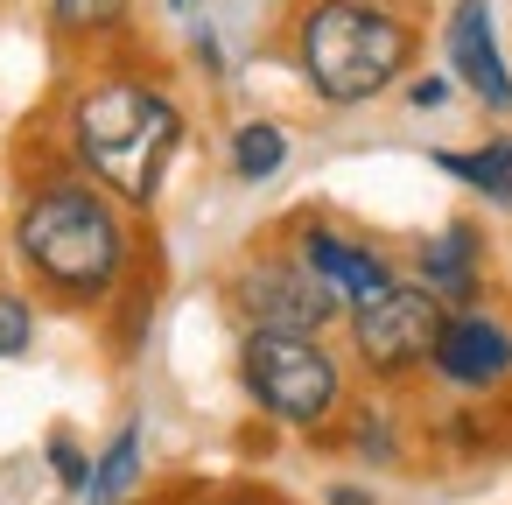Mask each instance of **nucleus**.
Returning a JSON list of instances; mask_svg holds the SVG:
<instances>
[{
    "mask_svg": "<svg viewBox=\"0 0 512 505\" xmlns=\"http://www.w3.org/2000/svg\"><path fill=\"white\" fill-rule=\"evenodd\" d=\"M288 64L323 113H365L421 64V22L407 0H295Z\"/></svg>",
    "mask_w": 512,
    "mask_h": 505,
    "instance_id": "nucleus-3",
    "label": "nucleus"
},
{
    "mask_svg": "<svg viewBox=\"0 0 512 505\" xmlns=\"http://www.w3.org/2000/svg\"><path fill=\"white\" fill-rule=\"evenodd\" d=\"M183 29H190V57H197V71H204L211 85H225L232 57H225V36H218V22H211V8H204L197 22H183Z\"/></svg>",
    "mask_w": 512,
    "mask_h": 505,
    "instance_id": "nucleus-18",
    "label": "nucleus"
},
{
    "mask_svg": "<svg viewBox=\"0 0 512 505\" xmlns=\"http://www.w3.org/2000/svg\"><path fill=\"white\" fill-rule=\"evenodd\" d=\"M344 442H351V456H358V463H372V470H393V463L407 456V442H400V414H393V407H379V400L344 407Z\"/></svg>",
    "mask_w": 512,
    "mask_h": 505,
    "instance_id": "nucleus-15",
    "label": "nucleus"
},
{
    "mask_svg": "<svg viewBox=\"0 0 512 505\" xmlns=\"http://www.w3.org/2000/svg\"><path fill=\"white\" fill-rule=\"evenodd\" d=\"M8 253L50 309L99 316L127 295L141 239H134V211L106 183L57 162V169L22 183L15 218H8Z\"/></svg>",
    "mask_w": 512,
    "mask_h": 505,
    "instance_id": "nucleus-1",
    "label": "nucleus"
},
{
    "mask_svg": "<svg viewBox=\"0 0 512 505\" xmlns=\"http://www.w3.org/2000/svg\"><path fill=\"white\" fill-rule=\"evenodd\" d=\"M225 309L239 316V330H309V337L344 330V302L309 274V260L288 239L253 246L225 274Z\"/></svg>",
    "mask_w": 512,
    "mask_h": 505,
    "instance_id": "nucleus-6",
    "label": "nucleus"
},
{
    "mask_svg": "<svg viewBox=\"0 0 512 505\" xmlns=\"http://www.w3.org/2000/svg\"><path fill=\"white\" fill-rule=\"evenodd\" d=\"M141 484H148V428H141V414H127L106 435V449H92V484L78 505H134Z\"/></svg>",
    "mask_w": 512,
    "mask_h": 505,
    "instance_id": "nucleus-11",
    "label": "nucleus"
},
{
    "mask_svg": "<svg viewBox=\"0 0 512 505\" xmlns=\"http://www.w3.org/2000/svg\"><path fill=\"white\" fill-rule=\"evenodd\" d=\"M232 372L246 407L288 435H323L351 407V358L309 330H239Z\"/></svg>",
    "mask_w": 512,
    "mask_h": 505,
    "instance_id": "nucleus-4",
    "label": "nucleus"
},
{
    "mask_svg": "<svg viewBox=\"0 0 512 505\" xmlns=\"http://www.w3.org/2000/svg\"><path fill=\"white\" fill-rule=\"evenodd\" d=\"M43 463H50V477H57L71 498H85V484H92V449H85L71 428H50V435H43Z\"/></svg>",
    "mask_w": 512,
    "mask_h": 505,
    "instance_id": "nucleus-17",
    "label": "nucleus"
},
{
    "mask_svg": "<svg viewBox=\"0 0 512 505\" xmlns=\"http://www.w3.org/2000/svg\"><path fill=\"white\" fill-rule=\"evenodd\" d=\"M463 85L449 78V71H414L407 85H400V99H407V113H442L449 99H456Z\"/></svg>",
    "mask_w": 512,
    "mask_h": 505,
    "instance_id": "nucleus-19",
    "label": "nucleus"
},
{
    "mask_svg": "<svg viewBox=\"0 0 512 505\" xmlns=\"http://www.w3.org/2000/svg\"><path fill=\"white\" fill-rule=\"evenodd\" d=\"M57 134H64V162L85 169L92 183H106L141 218V211L162 204V190H169V176L183 162L190 113L155 71L99 64L85 85H71Z\"/></svg>",
    "mask_w": 512,
    "mask_h": 505,
    "instance_id": "nucleus-2",
    "label": "nucleus"
},
{
    "mask_svg": "<svg viewBox=\"0 0 512 505\" xmlns=\"http://www.w3.org/2000/svg\"><path fill=\"white\" fill-rule=\"evenodd\" d=\"M428 379L456 400H498L512 386V323L491 302L449 309L428 351Z\"/></svg>",
    "mask_w": 512,
    "mask_h": 505,
    "instance_id": "nucleus-7",
    "label": "nucleus"
},
{
    "mask_svg": "<svg viewBox=\"0 0 512 505\" xmlns=\"http://www.w3.org/2000/svg\"><path fill=\"white\" fill-rule=\"evenodd\" d=\"M169 505H288V498H274V491H260V484H204V491H183V498H169Z\"/></svg>",
    "mask_w": 512,
    "mask_h": 505,
    "instance_id": "nucleus-20",
    "label": "nucleus"
},
{
    "mask_svg": "<svg viewBox=\"0 0 512 505\" xmlns=\"http://www.w3.org/2000/svg\"><path fill=\"white\" fill-rule=\"evenodd\" d=\"M43 15H50V36L64 50H106L127 36L134 0H43Z\"/></svg>",
    "mask_w": 512,
    "mask_h": 505,
    "instance_id": "nucleus-14",
    "label": "nucleus"
},
{
    "mask_svg": "<svg viewBox=\"0 0 512 505\" xmlns=\"http://www.w3.org/2000/svg\"><path fill=\"white\" fill-rule=\"evenodd\" d=\"M428 295H442L449 309H470V302H484V288H491V239H484V225L477 218H442L421 246H414V267H407Z\"/></svg>",
    "mask_w": 512,
    "mask_h": 505,
    "instance_id": "nucleus-10",
    "label": "nucleus"
},
{
    "mask_svg": "<svg viewBox=\"0 0 512 505\" xmlns=\"http://www.w3.org/2000/svg\"><path fill=\"white\" fill-rule=\"evenodd\" d=\"M288 162H295V134H288L281 120H267V113H253V120H239V127L225 134V169H232V183H246V190H267Z\"/></svg>",
    "mask_w": 512,
    "mask_h": 505,
    "instance_id": "nucleus-12",
    "label": "nucleus"
},
{
    "mask_svg": "<svg viewBox=\"0 0 512 505\" xmlns=\"http://www.w3.org/2000/svg\"><path fill=\"white\" fill-rule=\"evenodd\" d=\"M330 505H372L365 484H330Z\"/></svg>",
    "mask_w": 512,
    "mask_h": 505,
    "instance_id": "nucleus-22",
    "label": "nucleus"
},
{
    "mask_svg": "<svg viewBox=\"0 0 512 505\" xmlns=\"http://www.w3.org/2000/svg\"><path fill=\"white\" fill-rule=\"evenodd\" d=\"M36 302H43V295L0 281V365H15V358L36 351Z\"/></svg>",
    "mask_w": 512,
    "mask_h": 505,
    "instance_id": "nucleus-16",
    "label": "nucleus"
},
{
    "mask_svg": "<svg viewBox=\"0 0 512 505\" xmlns=\"http://www.w3.org/2000/svg\"><path fill=\"white\" fill-rule=\"evenodd\" d=\"M449 302L428 295L414 274H400L386 295L344 309V358L358 379H372L379 393H400L414 379H428V351H435V330H442Z\"/></svg>",
    "mask_w": 512,
    "mask_h": 505,
    "instance_id": "nucleus-5",
    "label": "nucleus"
},
{
    "mask_svg": "<svg viewBox=\"0 0 512 505\" xmlns=\"http://www.w3.org/2000/svg\"><path fill=\"white\" fill-rule=\"evenodd\" d=\"M204 8H211V0H162V15H169V22H197Z\"/></svg>",
    "mask_w": 512,
    "mask_h": 505,
    "instance_id": "nucleus-21",
    "label": "nucleus"
},
{
    "mask_svg": "<svg viewBox=\"0 0 512 505\" xmlns=\"http://www.w3.org/2000/svg\"><path fill=\"white\" fill-rule=\"evenodd\" d=\"M442 71L491 120H512V57H505L491 0H449V8H442Z\"/></svg>",
    "mask_w": 512,
    "mask_h": 505,
    "instance_id": "nucleus-9",
    "label": "nucleus"
},
{
    "mask_svg": "<svg viewBox=\"0 0 512 505\" xmlns=\"http://www.w3.org/2000/svg\"><path fill=\"white\" fill-rule=\"evenodd\" d=\"M302 260H309V274L344 302V309H358V302H372V295H386L393 281H400V267H393V253H379L372 239H358L351 225H337L330 211H302V218H288V232H281Z\"/></svg>",
    "mask_w": 512,
    "mask_h": 505,
    "instance_id": "nucleus-8",
    "label": "nucleus"
},
{
    "mask_svg": "<svg viewBox=\"0 0 512 505\" xmlns=\"http://www.w3.org/2000/svg\"><path fill=\"white\" fill-rule=\"evenodd\" d=\"M428 162H435L449 183H463L470 197L512 211V134H491V141H477V148H435Z\"/></svg>",
    "mask_w": 512,
    "mask_h": 505,
    "instance_id": "nucleus-13",
    "label": "nucleus"
}]
</instances>
